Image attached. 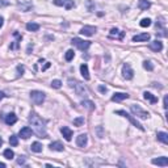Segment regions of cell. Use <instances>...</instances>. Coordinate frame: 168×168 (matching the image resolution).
<instances>
[{"label":"cell","mask_w":168,"mask_h":168,"mask_svg":"<svg viewBox=\"0 0 168 168\" xmlns=\"http://www.w3.org/2000/svg\"><path fill=\"white\" fill-rule=\"evenodd\" d=\"M8 3L7 1H4V0H0V7H4V5H7Z\"/></svg>","instance_id":"38"},{"label":"cell","mask_w":168,"mask_h":168,"mask_svg":"<svg viewBox=\"0 0 168 168\" xmlns=\"http://www.w3.org/2000/svg\"><path fill=\"white\" fill-rule=\"evenodd\" d=\"M26 29H28L29 32H37L39 29V25L36 22H28L26 24Z\"/></svg>","instance_id":"26"},{"label":"cell","mask_w":168,"mask_h":168,"mask_svg":"<svg viewBox=\"0 0 168 168\" xmlns=\"http://www.w3.org/2000/svg\"><path fill=\"white\" fill-rule=\"evenodd\" d=\"M130 110L134 116H136L138 118H142V120H147V118L150 117V113L146 112V110H143L139 105H131Z\"/></svg>","instance_id":"2"},{"label":"cell","mask_w":168,"mask_h":168,"mask_svg":"<svg viewBox=\"0 0 168 168\" xmlns=\"http://www.w3.org/2000/svg\"><path fill=\"white\" fill-rule=\"evenodd\" d=\"M30 150L33 152H41L42 151V144L39 142H33L30 146Z\"/></svg>","instance_id":"24"},{"label":"cell","mask_w":168,"mask_h":168,"mask_svg":"<svg viewBox=\"0 0 168 168\" xmlns=\"http://www.w3.org/2000/svg\"><path fill=\"white\" fill-rule=\"evenodd\" d=\"M156 136H158V141H160L164 144H168V134L167 133H164V131H159V133L156 134Z\"/></svg>","instance_id":"20"},{"label":"cell","mask_w":168,"mask_h":168,"mask_svg":"<svg viewBox=\"0 0 168 168\" xmlns=\"http://www.w3.org/2000/svg\"><path fill=\"white\" fill-rule=\"evenodd\" d=\"M143 68L147 71H152L154 70V66H152V63L150 62V60H144L143 62Z\"/></svg>","instance_id":"30"},{"label":"cell","mask_w":168,"mask_h":168,"mask_svg":"<svg viewBox=\"0 0 168 168\" xmlns=\"http://www.w3.org/2000/svg\"><path fill=\"white\" fill-rule=\"evenodd\" d=\"M0 168H5V164H4V163L0 162Z\"/></svg>","instance_id":"42"},{"label":"cell","mask_w":168,"mask_h":168,"mask_svg":"<svg viewBox=\"0 0 168 168\" xmlns=\"http://www.w3.org/2000/svg\"><path fill=\"white\" fill-rule=\"evenodd\" d=\"M143 97H144V100H147V101H150L151 104H156L158 102V97L156 96H154L152 93H150V92H143Z\"/></svg>","instance_id":"18"},{"label":"cell","mask_w":168,"mask_h":168,"mask_svg":"<svg viewBox=\"0 0 168 168\" xmlns=\"http://www.w3.org/2000/svg\"><path fill=\"white\" fill-rule=\"evenodd\" d=\"M9 143H10V146H17V144H18L17 136H16V135H10L9 136Z\"/></svg>","instance_id":"32"},{"label":"cell","mask_w":168,"mask_h":168,"mask_svg":"<svg viewBox=\"0 0 168 168\" xmlns=\"http://www.w3.org/2000/svg\"><path fill=\"white\" fill-rule=\"evenodd\" d=\"M3 24H4V18H3L1 16H0V28L3 26Z\"/></svg>","instance_id":"41"},{"label":"cell","mask_w":168,"mask_h":168,"mask_svg":"<svg viewBox=\"0 0 168 168\" xmlns=\"http://www.w3.org/2000/svg\"><path fill=\"white\" fill-rule=\"evenodd\" d=\"M84 122H85V120H84V117H78V118H75L74 120V126H83L84 125Z\"/></svg>","instance_id":"27"},{"label":"cell","mask_w":168,"mask_h":168,"mask_svg":"<svg viewBox=\"0 0 168 168\" xmlns=\"http://www.w3.org/2000/svg\"><path fill=\"white\" fill-rule=\"evenodd\" d=\"M71 43L75 45L81 51H85V50L91 46V41H84V39H80V38H74L72 41H71Z\"/></svg>","instance_id":"5"},{"label":"cell","mask_w":168,"mask_h":168,"mask_svg":"<svg viewBox=\"0 0 168 168\" xmlns=\"http://www.w3.org/2000/svg\"><path fill=\"white\" fill-rule=\"evenodd\" d=\"M80 72H81V76H83L85 80H89V71H88V66H87L85 63L80 66Z\"/></svg>","instance_id":"22"},{"label":"cell","mask_w":168,"mask_h":168,"mask_svg":"<svg viewBox=\"0 0 168 168\" xmlns=\"http://www.w3.org/2000/svg\"><path fill=\"white\" fill-rule=\"evenodd\" d=\"M163 106H164V109L168 108V97L167 96H164V99H163Z\"/></svg>","instance_id":"36"},{"label":"cell","mask_w":168,"mask_h":168,"mask_svg":"<svg viewBox=\"0 0 168 168\" xmlns=\"http://www.w3.org/2000/svg\"><path fill=\"white\" fill-rule=\"evenodd\" d=\"M138 7H139V9H142V10H147L150 7H151V3H150L148 0H139Z\"/></svg>","instance_id":"23"},{"label":"cell","mask_w":168,"mask_h":168,"mask_svg":"<svg viewBox=\"0 0 168 168\" xmlns=\"http://www.w3.org/2000/svg\"><path fill=\"white\" fill-rule=\"evenodd\" d=\"M5 96H7V94H5L4 92H1V91H0V100H3V99H4Z\"/></svg>","instance_id":"39"},{"label":"cell","mask_w":168,"mask_h":168,"mask_svg":"<svg viewBox=\"0 0 168 168\" xmlns=\"http://www.w3.org/2000/svg\"><path fill=\"white\" fill-rule=\"evenodd\" d=\"M129 99V94L127 93H123V92H117L112 96V101H116V102H120V101H123V100Z\"/></svg>","instance_id":"14"},{"label":"cell","mask_w":168,"mask_h":168,"mask_svg":"<svg viewBox=\"0 0 168 168\" xmlns=\"http://www.w3.org/2000/svg\"><path fill=\"white\" fill-rule=\"evenodd\" d=\"M116 114H120V116H122V117L127 118V120H129V121H130V122H131V123H133V125H134V126H135V127H138V129H139V130L144 131V127H143V126H142V125H141V123H139V122H138V121H136V120H135V118H134V117H133V116H130V114H129V113H126V112H125V110H117V112H116Z\"/></svg>","instance_id":"4"},{"label":"cell","mask_w":168,"mask_h":168,"mask_svg":"<svg viewBox=\"0 0 168 168\" xmlns=\"http://www.w3.org/2000/svg\"><path fill=\"white\" fill-rule=\"evenodd\" d=\"M123 36H125V33L118 30V29H116V28H113L112 30H110V37H116V38H118V39H122Z\"/></svg>","instance_id":"21"},{"label":"cell","mask_w":168,"mask_h":168,"mask_svg":"<svg viewBox=\"0 0 168 168\" xmlns=\"http://www.w3.org/2000/svg\"><path fill=\"white\" fill-rule=\"evenodd\" d=\"M54 4L55 5H59V7H64L67 10L72 9L75 7V3L74 0H54Z\"/></svg>","instance_id":"7"},{"label":"cell","mask_w":168,"mask_h":168,"mask_svg":"<svg viewBox=\"0 0 168 168\" xmlns=\"http://www.w3.org/2000/svg\"><path fill=\"white\" fill-rule=\"evenodd\" d=\"M150 49H151L152 51H155V52L162 51V50H163V42H162V41H159V39L150 42Z\"/></svg>","instance_id":"11"},{"label":"cell","mask_w":168,"mask_h":168,"mask_svg":"<svg viewBox=\"0 0 168 168\" xmlns=\"http://www.w3.org/2000/svg\"><path fill=\"white\" fill-rule=\"evenodd\" d=\"M81 105H83L84 108H87L88 110H93L94 109V104L91 101V100H83V101H81Z\"/></svg>","instance_id":"25"},{"label":"cell","mask_w":168,"mask_h":168,"mask_svg":"<svg viewBox=\"0 0 168 168\" xmlns=\"http://www.w3.org/2000/svg\"><path fill=\"white\" fill-rule=\"evenodd\" d=\"M148 39H150L148 33H141V34H136V36L133 37L134 42H144V41H148Z\"/></svg>","instance_id":"16"},{"label":"cell","mask_w":168,"mask_h":168,"mask_svg":"<svg viewBox=\"0 0 168 168\" xmlns=\"http://www.w3.org/2000/svg\"><path fill=\"white\" fill-rule=\"evenodd\" d=\"M60 133H62V135L64 136L66 141H71V139H72V130H71L70 127H67V126L60 127Z\"/></svg>","instance_id":"15"},{"label":"cell","mask_w":168,"mask_h":168,"mask_svg":"<svg viewBox=\"0 0 168 168\" xmlns=\"http://www.w3.org/2000/svg\"><path fill=\"white\" fill-rule=\"evenodd\" d=\"M30 99L36 105H42L43 101H45V99H46V96H45V93L41 92V91H32L30 92Z\"/></svg>","instance_id":"3"},{"label":"cell","mask_w":168,"mask_h":168,"mask_svg":"<svg viewBox=\"0 0 168 168\" xmlns=\"http://www.w3.org/2000/svg\"><path fill=\"white\" fill-rule=\"evenodd\" d=\"M51 87H52V88L59 89L60 87H62V81H60V80H52L51 81Z\"/></svg>","instance_id":"33"},{"label":"cell","mask_w":168,"mask_h":168,"mask_svg":"<svg viewBox=\"0 0 168 168\" xmlns=\"http://www.w3.org/2000/svg\"><path fill=\"white\" fill-rule=\"evenodd\" d=\"M139 25H141L142 28H148V26L151 25V20H150V18H143V20H141Z\"/></svg>","instance_id":"29"},{"label":"cell","mask_w":168,"mask_h":168,"mask_svg":"<svg viewBox=\"0 0 168 168\" xmlns=\"http://www.w3.org/2000/svg\"><path fill=\"white\" fill-rule=\"evenodd\" d=\"M96 32H97V28L96 26H92V25H85L80 29V33L83 34V36H87V37L93 36Z\"/></svg>","instance_id":"8"},{"label":"cell","mask_w":168,"mask_h":168,"mask_svg":"<svg viewBox=\"0 0 168 168\" xmlns=\"http://www.w3.org/2000/svg\"><path fill=\"white\" fill-rule=\"evenodd\" d=\"M74 57H75V52H74V50H67L66 51V54H64V58H66V60H72L74 59Z\"/></svg>","instance_id":"28"},{"label":"cell","mask_w":168,"mask_h":168,"mask_svg":"<svg viewBox=\"0 0 168 168\" xmlns=\"http://www.w3.org/2000/svg\"><path fill=\"white\" fill-rule=\"evenodd\" d=\"M16 122H17V116L15 113H9V114L5 116V123L7 125H13Z\"/></svg>","instance_id":"17"},{"label":"cell","mask_w":168,"mask_h":168,"mask_svg":"<svg viewBox=\"0 0 168 168\" xmlns=\"http://www.w3.org/2000/svg\"><path fill=\"white\" fill-rule=\"evenodd\" d=\"M32 134H33V130H32L30 127H28V126H25V127H22L20 130L18 135H20V138H22V139H29L32 136Z\"/></svg>","instance_id":"10"},{"label":"cell","mask_w":168,"mask_h":168,"mask_svg":"<svg viewBox=\"0 0 168 168\" xmlns=\"http://www.w3.org/2000/svg\"><path fill=\"white\" fill-rule=\"evenodd\" d=\"M24 71H25V67H24L22 64H18V66H17V78H18V76L22 75Z\"/></svg>","instance_id":"34"},{"label":"cell","mask_w":168,"mask_h":168,"mask_svg":"<svg viewBox=\"0 0 168 168\" xmlns=\"http://www.w3.org/2000/svg\"><path fill=\"white\" fill-rule=\"evenodd\" d=\"M99 91L101 92V93H106L108 88H106V87H104V85H99Z\"/></svg>","instance_id":"35"},{"label":"cell","mask_w":168,"mask_h":168,"mask_svg":"<svg viewBox=\"0 0 168 168\" xmlns=\"http://www.w3.org/2000/svg\"><path fill=\"white\" fill-rule=\"evenodd\" d=\"M4 156L7 158V159L10 160V159H13V156H15V152H13L10 148H7V150L4 151Z\"/></svg>","instance_id":"31"},{"label":"cell","mask_w":168,"mask_h":168,"mask_svg":"<svg viewBox=\"0 0 168 168\" xmlns=\"http://www.w3.org/2000/svg\"><path fill=\"white\" fill-rule=\"evenodd\" d=\"M152 164L160 165V167H167L168 165V158L160 156V158H156V159H152Z\"/></svg>","instance_id":"13"},{"label":"cell","mask_w":168,"mask_h":168,"mask_svg":"<svg viewBox=\"0 0 168 168\" xmlns=\"http://www.w3.org/2000/svg\"><path fill=\"white\" fill-rule=\"evenodd\" d=\"M17 164H20V165L25 164V158H24V156H20V159H17Z\"/></svg>","instance_id":"37"},{"label":"cell","mask_w":168,"mask_h":168,"mask_svg":"<svg viewBox=\"0 0 168 168\" xmlns=\"http://www.w3.org/2000/svg\"><path fill=\"white\" fill-rule=\"evenodd\" d=\"M122 76L126 80H131V79L134 78V71H133V68L130 67L129 63H125V64L122 66Z\"/></svg>","instance_id":"6"},{"label":"cell","mask_w":168,"mask_h":168,"mask_svg":"<svg viewBox=\"0 0 168 168\" xmlns=\"http://www.w3.org/2000/svg\"><path fill=\"white\" fill-rule=\"evenodd\" d=\"M1 144H3V138L0 136V147H1Z\"/></svg>","instance_id":"43"},{"label":"cell","mask_w":168,"mask_h":168,"mask_svg":"<svg viewBox=\"0 0 168 168\" xmlns=\"http://www.w3.org/2000/svg\"><path fill=\"white\" fill-rule=\"evenodd\" d=\"M87 143H88V136H87V134H80V135L76 138L78 147H85Z\"/></svg>","instance_id":"12"},{"label":"cell","mask_w":168,"mask_h":168,"mask_svg":"<svg viewBox=\"0 0 168 168\" xmlns=\"http://www.w3.org/2000/svg\"><path fill=\"white\" fill-rule=\"evenodd\" d=\"M74 88H75L76 93H78L79 96H87V94H88V91H87V88L84 87V84L79 83V81H76V83H75Z\"/></svg>","instance_id":"9"},{"label":"cell","mask_w":168,"mask_h":168,"mask_svg":"<svg viewBox=\"0 0 168 168\" xmlns=\"http://www.w3.org/2000/svg\"><path fill=\"white\" fill-rule=\"evenodd\" d=\"M29 122H30L33 131L38 135V138H47L46 133V121L42 120L39 116H37L36 113H32L29 117Z\"/></svg>","instance_id":"1"},{"label":"cell","mask_w":168,"mask_h":168,"mask_svg":"<svg viewBox=\"0 0 168 168\" xmlns=\"http://www.w3.org/2000/svg\"><path fill=\"white\" fill-rule=\"evenodd\" d=\"M49 147L52 150V151H63V150H64V146H63L60 142H58V141L57 142H51Z\"/></svg>","instance_id":"19"},{"label":"cell","mask_w":168,"mask_h":168,"mask_svg":"<svg viewBox=\"0 0 168 168\" xmlns=\"http://www.w3.org/2000/svg\"><path fill=\"white\" fill-rule=\"evenodd\" d=\"M49 67H50V63H46V64H45L43 67H42V71H45L46 68H49Z\"/></svg>","instance_id":"40"}]
</instances>
